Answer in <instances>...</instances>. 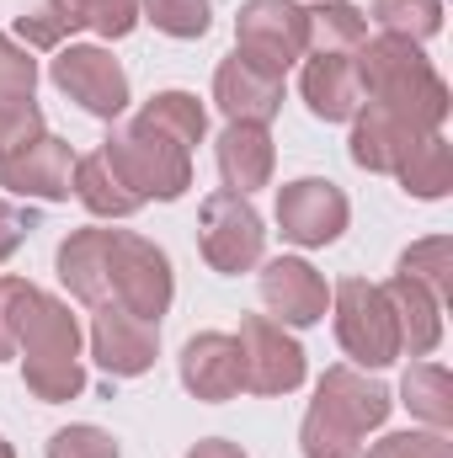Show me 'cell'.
Instances as JSON below:
<instances>
[{"mask_svg":"<svg viewBox=\"0 0 453 458\" xmlns=\"http://www.w3.org/2000/svg\"><path fill=\"white\" fill-rule=\"evenodd\" d=\"M352 64H357L363 107L389 113L395 123H406L411 133H443L449 86L432 70V59L422 54V43L395 38V32H379V38H363L357 43Z\"/></svg>","mask_w":453,"mask_h":458,"instance_id":"6da1fadb","label":"cell"},{"mask_svg":"<svg viewBox=\"0 0 453 458\" xmlns=\"http://www.w3.org/2000/svg\"><path fill=\"white\" fill-rule=\"evenodd\" d=\"M16 357H21V384L43 405H64L86 389L81 320L70 315L64 299L43 293L38 283H32V293L21 299V315H16Z\"/></svg>","mask_w":453,"mask_h":458,"instance_id":"7a4b0ae2","label":"cell"},{"mask_svg":"<svg viewBox=\"0 0 453 458\" xmlns=\"http://www.w3.org/2000/svg\"><path fill=\"white\" fill-rule=\"evenodd\" d=\"M389 411H395V394L384 384H373L352 362H337L315 384V400L299 427V448L304 458H363V437L379 432Z\"/></svg>","mask_w":453,"mask_h":458,"instance_id":"3957f363","label":"cell"},{"mask_svg":"<svg viewBox=\"0 0 453 458\" xmlns=\"http://www.w3.org/2000/svg\"><path fill=\"white\" fill-rule=\"evenodd\" d=\"M102 155L139 203H176L192 187V149H182L176 139H166L144 123L113 128L102 139Z\"/></svg>","mask_w":453,"mask_h":458,"instance_id":"277c9868","label":"cell"},{"mask_svg":"<svg viewBox=\"0 0 453 458\" xmlns=\"http://www.w3.org/2000/svg\"><path fill=\"white\" fill-rule=\"evenodd\" d=\"M331 320H337V342L352 357V368H389L406 357L400 352V320H395L384 283L341 277L331 288Z\"/></svg>","mask_w":453,"mask_h":458,"instance_id":"5b68a950","label":"cell"},{"mask_svg":"<svg viewBox=\"0 0 453 458\" xmlns=\"http://www.w3.org/2000/svg\"><path fill=\"white\" fill-rule=\"evenodd\" d=\"M235 54L267 75H288L310 54V11L294 0H245L235 16Z\"/></svg>","mask_w":453,"mask_h":458,"instance_id":"8992f818","label":"cell"},{"mask_svg":"<svg viewBox=\"0 0 453 458\" xmlns=\"http://www.w3.org/2000/svg\"><path fill=\"white\" fill-rule=\"evenodd\" d=\"M198 250L214 272L225 277H240L251 267H261L267 256V229H261V214L251 208V198L240 192H209L203 208H198Z\"/></svg>","mask_w":453,"mask_h":458,"instance_id":"52a82bcc","label":"cell"},{"mask_svg":"<svg viewBox=\"0 0 453 458\" xmlns=\"http://www.w3.org/2000/svg\"><path fill=\"white\" fill-rule=\"evenodd\" d=\"M176 299V272H171V256L133 234V229H113V304L139 315V320H166Z\"/></svg>","mask_w":453,"mask_h":458,"instance_id":"ba28073f","label":"cell"},{"mask_svg":"<svg viewBox=\"0 0 453 458\" xmlns=\"http://www.w3.org/2000/svg\"><path fill=\"white\" fill-rule=\"evenodd\" d=\"M48 81L91 117H107L113 123L128 107V70L113 59V48L102 43H64L54 48L48 59Z\"/></svg>","mask_w":453,"mask_h":458,"instance_id":"9c48e42d","label":"cell"},{"mask_svg":"<svg viewBox=\"0 0 453 458\" xmlns=\"http://www.w3.org/2000/svg\"><path fill=\"white\" fill-rule=\"evenodd\" d=\"M352 219V203L337 182L326 176H299L288 187H278V229L288 245L299 250H321V245H337L346 234Z\"/></svg>","mask_w":453,"mask_h":458,"instance_id":"30bf717a","label":"cell"},{"mask_svg":"<svg viewBox=\"0 0 453 458\" xmlns=\"http://www.w3.org/2000/svg\"><path fill=\"white\" fill-rule=\"evenodd\" d=\"M235 342H240L245 389H251V394L278 400V394H294V389L304 384L310 357H304V346L288 336V326H278V320H267V315H245Z\"/></svg>","mask_w":453,"mask_h":458,"instance_id":"8fae6325","label":"cell"},{"mask_svg":"<svg viewBox=\"0 0 453 458\" xmlns=\"http://www.w3.org/2000/svg\"><path fill=\"white\" fill-rule=\"evenodd\" d=\"M256 288H261L267 320H278V326H288V331H310V326H321L326 310H331V288H326V277H321L304 256H278V261H267L261 277H256Z\"/></svg>","mask_w":453,"mask_h":458,"instance_id":"7c38bea8","label":"cell"},{"mask_svg":"<svg viewBox=\"0 0 453 458\" xmlns=\"http://www.w3.org/2000/svg\"><path fill=\"white\" fill-rule=\"evenodd\" d=\"M91 357L107 378H139L155 368L160 357V326L155 320H139L128 310H91Z\"/></svg>","mask_w":453,"mask_h":458,"instance_id":"4fadbf2b","label":"cell"},{"mask_svg":"<svg viewBox=\"0 0 453 458\" xmlns=\"http://www.w3.org/2000/svg\"><path fill=\"white\" fill-rule=\"evenodd\" d=\"M75 160H81V155H75L64 139L43 133V139H32L21 155L0 160V187H5L11 198H27V203H64L70 187H75Z\"/></svg>","mask_w":453,"mask_h":458,"instance_id":"5bb4252c","label":"cell"},{"mask_svg":"<svg viewBox=\"0 0 453 458\" xmlns=\"http://www.w3.org/2000/svg\"><path fill=\"white\" fill-rule=\"evenodd\" d=\"M182 389L203 405H225L245 389V362H240V342L229 331H198L176 357Z\"/></svg>","mask_w":453,"mask_h":458,"instance_id":"9a60e30c","label":"cell"},{"mask_svg":"<svg viewBox=\"0 0 453 458\" xmlns=\"http://www.w3.org/2000/svg\"><path fill=\"white\" fill-rule=\"evenodd\" d=\"M54 272H59L70 299H81L86 310H107L113 304V229H70L59 240Z\"/></svg>","mask_w":453,"mask_h":458,"instance_id":"2e32d148","label":"cell"},{"mask_svg":"<svg viewBox=\"0 0 453 458\" xmlns=\"http://www.w3.org/2000/svg\"><path fill=\"white\" fill-rule=\"evenodd\" d=\"M214 107L229 123H272L283 113V75H267V70L245 64L240 54H229L214 70Z\"/></svg>","mask_w":453,"mask_h":458,"instance_id":"e0dca14e","label":"cell"},{"mask_svg":"<svg viewBox=\"0 0 453 458\" xmlns=\"http://www.w3.org/2000/svg\"><path fill=\"white\" fill-rule=\"evenodd\" d=\"M299 97L321 123H352L363 113V86L352 54H310L299 70Z\"/></svg>","mask_w":453,"mask_h":458,"instance_id":"ac0fdd59","label":"cell"},{"mask_svg":"<svg viewBox=\"0 0 453 458\" xmlns=\"http://www.w3.org/2000/svg\"><path fill=\"white\" fill-rule=\"evenodd\" d=\"M214 160H219L225 192L251 198L256 187H267L272 182V165H278V149H272L267 123H225V133L214 144Z\"/></svg>","mask_w":453,"mask_h":458,"instance_id":"d6986e66","label":"cell"},{"mask_svg":"<svg viewBox=\"0 0 453 458\" xmlns=\"http://www.w3.org/2000/svg\"><path fill=\"white\" fill-rule=\"evenodd\" d=\"M384 293H389V304H395V320H400V352H411V357H427V352H438L443 342V299L432 293V288H422V283H411V277H389L384 283Z\"/></svg>","mask_w":453,"mask_h":458,"instance_id":"ffe728a7","label":"cell"},{"mask_svg":"<svg viewBox=\"0 0 453 458\" xmlns=\"http://www.w3.org/2000/svg\"><path fill=\"white\" fill-rule=\"evenodd\" d=\"M416 139H422V133H411L406 123H395L389 113L363 107V113L352 117V139H346V149H352V165L379 171V176H395L400 155H406Z\"/></svg>","mask_w":453,"mask_h":458,"instance_id":"44dd1931","label":"cell"},{"mask_svg":"<svg viewBox=\"0 0 453 458\" xmlns=\"http://www.w3.org/2000/svg\"><path fill=\"white\" fill-rule=\"evenodd\" d=\"M395 176H400V187H406L416 203L449 198L453 192V144L443 139V133H422V139L400 155Z\"/></svg>","mask_w":453,"mask_h":458,"instance_id":"7402d4cb","label":"cell"},{"mask_svg":"<svg viewBox=\"0 0 453 458\" xmlns=\"http://www.w3.org/2000/svg\"><path fill=\"white\" fill-rule=\"evenodd\" d=\"M70 192H75V198H81V208H86V214H97V219H128V214H139V208H144V203L123 187V176L107 165V155H102V149L75 160V187H70Z\"/></svg>","mask_w":453,"mask_h":458,"instance_id":"603a6c76","label":"cell"},{"mask_svg":"<svg viewBox=\"0 0 453 458\" xmlns=\"http://www.w3.org/2000/svg\"><path fill=\"white\" fill-rule=\"evenodd\" d=\"M91 27V11H86V0H38L32 11H21L16 16V38H21V48H64L75 32H86Z\"/></svg>","mask_w":453,"mask_h":458,"instance_id":"cb8c5ba5","label":"cell"},{"mask_svg":"<svg viewBox=\"0 0 453 458\" xmlns=\"http://www.w3.org/2000/svg\"><path fill=\"white\" fill-rule=\"evenodd\" d=\"M400 405L427 421L432 432H449L453 427V384L443 362H411L406 378H400Z\"/></svg>","mask_w":453,"mask_h":458,"instance_id":"d4e9b609","label":"cell"},{"mask_svg":"<svg viewBox=\"0 0 453 458\" xmlns=\"http://www.w3.org/2000/svg\"><path fill=\"white\" fill-rule=\"evenodd\" d=\"M133 123H144V128H155V133H166V139H176L182 149H192V144H203V133H209V113H203V102L192 97V91H155Z\"/></svg>","mask_w":453,"mask_h":458,"instance_id":"484cf974","label":"cell"},{"mask_svg":"<svg viewBox=\"0 0 453 458\" xmlns=\"http://www.w3.org/2000/svg\"><path fill=\"white\" fill-rule=\"evenodd\" d=\"M304 11H310V54H357V43L368 38V16L352 0H321Z\"/></svg>","mask_w":453,"mask_h":458,"instance_id":"4316f807","label":"cell"},{"mask_svg":"<svg viewBox=\"0 0 453 458\" xmlns=\"http://www.w3.org/2000/svg\"><path fill=\"white\" fill-rule=\"evenodd\" d=\"M395 272L411 277V283H422V288H432V293L449 304V293H453V240L449 234H427V240H416L411 250H400Z\"/></svg>","mask_w":453,"mask_h":458,"instance_id":"83f0119b","label":"cell"},{"mask_svg":"<svg viewBox=\"0 0 453 458\" xmlns=\"http://www.w3.org/2000/svg\"><path fill=\"white\" fill-rule=\"evenodd\" d=\"M139 21H155V32L192 43L214 27V0H139Z\"/></svg>","mask_w":453,"mask_h":458,"instance_id":"f1b7e54d","label":"cell"},{"mask_svg":"<svg viewBox=\"0 0 453 458\" xmlns=\"http://www.w3.org/2000/svg\"><path fill=\"white\" fill-rule=\"evenodd\" d=\"M373 21L395 38L427 43L443 27V0H373Z\"/></svg>","mask_w":453,"mask_h":458,"instance_id":"f546056e","label":"cell"},{"mask_svg":"<svg viewBox=\"0 0 453 458\" xmlns=\"http://www.w3.org/2000/svg\"><path fill=\"white\" fill-rule=\"evenodd\" d=\"M43 107L32 97H0V160L21 155L32 139H43Z\"/></svg>","mask_w":453,"mask_h":458,"instance_id":"4dcf8cb0","label":"cell"},{"mask_svg":"<svg viewBox=\"0 0 453 458\" xmlns=\"http://www.w3.org/2000/svg\"><path fill=\"white\" fill-rule=\"evenodd\" d=\"M43 458H123V448H117L113 432L81 421V427H59V432L48 437V454Z\"/></svg>","mask_w":453,"mask_h":458,"instance_id":"1f68e13d","label":"cell"},{"mask_svg":"<svg viewBox=\"0 0 453 458\" xmlns=\"http://www.w3.org/2000/svg\"><path fill=\"white\" fill-rule=\"evenodd\" d=\"M363 458H453V443L449 432H432V427L427 432H389Z\"/></svg>","mask_w":453,"mask_h":458,"instance_id":"d6a6232c","label":"cell"},{"mask_svg":"<svg viewBox=\"0 0 453 458\" xmlns=\"http://www.w3.org/2000/svg\"><path fill=\"white\" fill-rule=\"evenodd\" d=\"M32 86H38L32 48H21L16 38L0 32V97H32Z\"/></svg>","mask_w":453,"mask_h":458,"instance_id":"836d02e7","label":"cell"},{"mask_svg":"<svg viewBox=\"0 0 453 458\" xmlns=\"http://www.w3.org/2000/svg\"><path fill=\"white\" fill-rule=\"evenodd\" d=\"M27 293H32L27 277L0 272V362L16 357V315H21V299H27Z\"/></svg>","mask_w":453,"mask_h":458,"instance_id":"e575fe53","label":"cell"},{"mask_svg":"<svg viewBox=\"0 0 453 458\" xmlns=\"http://www.w3.org/2000/svg\"><path fill=\"white\" fill-rule=\"evenodd\" d=\"M86 11H91V32H102L113 43L139 27V0H86Z\"/></svg>","mask_w":453,"mask_h":458,"instance_id":"d590c367","label":"cell"},{"mask_svg":"<svg viewBox=\"0 0 453 458\" xmlns=\"http://www.w3.org/2000/svg\"><path fill=\"white\" fill-rule=\"evenodd\" d=\"M38 229V219H32V208H16L5 192H0V261H11L21 245H27V234Z\"/></svg>","mask_w":453,"mask_h":458,"instance_id":"8d00e7d4","label":"cell"},{"mask_svg":"<svg viewBox=\"0 0 453 458\" xmlns=\"http://www.w3.org/2000/svg\"><path fill=\"white\" fill-rule=\"evenodd\" d=\"M187 458H245L240 443H229V437H203V443H192Z\"/></svg>","mask_w":453,"mask_h":458,"instance_id":"74e56055","label":"cell"},{"mask_svg":"<svg viewBox=\"0 0 453 458\" xmlns=\"http://www.w3.org/2000/svg\"><path fill=\"white\" fill-rule=\"evenodd\" d=\"M0 458H16V448H11V443H5V437H0Z\"/></svg>","mask_w":453,"mask_h":458,"instance_id":"f35d334b","label":"cell"}]
</instances>
